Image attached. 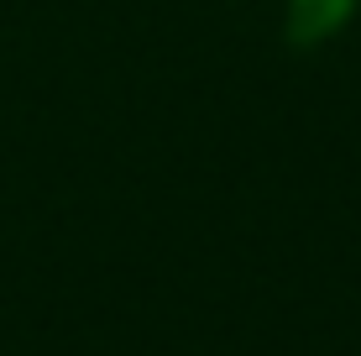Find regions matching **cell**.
I'll list each match as a JSON object with an SVG mask.
<instances>
[{"mask_svg": "<svg viewBox=\"0 0 361 356\" xmlns=\"http://www.w3.org/2000/svg\"><path fill=\"white\" fill-rule=\"evenodd\" d=\"M356 0H293V42H319L351 16Z\"/></svg>", "mask_w": 361, "mask_h": 356, "instance_id": "obj_1", "label": "cell"}]
</instances>
